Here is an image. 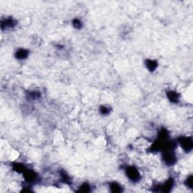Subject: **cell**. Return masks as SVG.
Wrapping results in <instances>:
<instances>
[{
    "label": "cell",
    "mask_w": 193,
    "mask_h": 193,
    "mask_svg": "<svg viewBox=\"0 0 193 193\" xmlns=\"http://www.w3.org/2000/svg\"><path fill=\"white\" fill-rule=\"evenodd\" d=\"M128 174L131 180H135L139 178V174H138L137 171H136V169H134L133 167H131V168H130V170H128Z\"/></svg>",
    "instance_id": "6da1fadb"
}]
</instances>
